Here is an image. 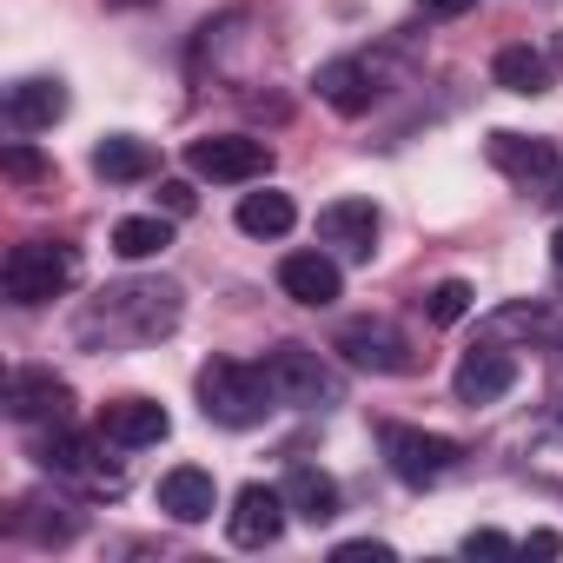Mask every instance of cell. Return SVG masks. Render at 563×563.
Segmentation results:
<instances>
[{
    "label": "cell",
    "mask_w": 563,
    "mask_h": 563,
    "mask_svg": "<svg viewBox=\"0 0 563 563\" xmlns=\"http://www.w3.org/2000/svg\"><path fill=\"white\" fill-rule=\"evenodd\" d=\"M477 0H418V14L424 21H457V14H471Z\"/></svg>",
    "instance_id": "cell-30"
},
{
    "label": "cell",
    "mask_w": 563,
    "mask_h": 563,
    "mask_svg": "<svg viewBox=\"0 0 563 563\" xmlns=\"http://www.w3.org/2000/svg\"><path fill=\"white\" fill-rule=\"evenodd\" d=\"M8 173H14V179H41L47 166H41V159H34L27 146H14V153H8Z\"/></svg>",
    "instance_id": "cell-31"
},
{
    "label": "cell",
    "mask_w": 563,
    "mask_h": 563,
    "mask_svg": "<svg viewBox=\"0 0 563 563\" xmlns=\"http://www.w3.org/2000/svg\"><path fill=\"white\" fill-rule=\"evenodd\" d=\"M424 319H431V325H457V319H471V286H464V278H444V286L424 292Z\"/></svg>",
    "instance_id": "cell-26"
},
{
    "label": "cell",
    "mask_w": 563,
    "mask_h": 563,
    "mask_svg": "<svg viewBox=\"0 0 563 563\" xmlns=\"http://www.w3.org/2000/svg\"><path fill=\"white\" fill-rule=\"evenodd\" d=\"M14 530L27 537V543H41V550H54V543H74L80 537V510L74 504H21L14 510Z\"/></svg>",
    "instance_id": "cell-21"
},
{
    "label": "cell",
    "mask_w": 563,
    "mask_h": 563,
    "mask_svg": "<svg viewBox=\"0 0 563 563\" xmlns=\"http://www.w3.org/2000/svg\"><path fill=\"white\" fill-rule=\"evenodd\" d=\"M510 385H517V358H510L504 345H490V339H484L477 352H464L457 372H451V391H457V405H471V411H477V405H497Z\"/></svg>",
    "instance_id": "cell-13"
},
{
    "label": "cell",
    "mask_w": 563,
    "mask_h": 563,
    "mask_svg": "<svg viewBox=\"0 0 563 563\" xmlns=\"http://www.w3.org/2000/svg\"><path fill=\"white\" fill-rule=\"evenodd\" d=\"M93 173L113 179V186H133V179H153V146L133 140V133H113L93 146Z\"/></svg>",
    "instance_id": "cell-20"
},
{
    "label": "cell",
    "mask_w": 563,
    "mask_h": 563,
    "mask_svg": "<svg viewBox=\"0 0 563 563\" xmlns=\"http://www.w3.org/2000/svg\"><path fill=\"white\" fill-rule=\"evenodd\" d=\"M378 444H385L391 477H398V484H411V490H424V484L451 477V471H457V457H464L451 438L418 431V424H378Z\"/></svg>",
    "instance_id": "cell-5"
},
{
    "label": "cell",
    "mask_w": 563,
    "mask_h": 563,
    "mask_svg": "<svg viewBox=\"0 0 563 563\" xmlns=\"http://www.w3.org/2000/svg\"><path fill=\"white\" fill-rule=\"evenodd\" d=\"M550 424H556V431H563V378H556V385H550Z\"/></svg>",
    "instance_id": "cell-33"
},
{
    "label": "cell",
    "mask_w": 563,
    "mask_h": 563,
    "mask_svg": "<svg viewBox=\"0 0 563 563\" xmlns=\"http://www.w3.org/2000/svg\"><path fill=\"white\" fill-rule=\"evenodd\" d=\"M186 159H192L199 179H219V186H252V179L272 173V146L252 140V133H206V140H192Z\"/></svg>",
    "instance_id": "cell-8"
},
{
    "label": "cell",
    "mask_w": 563,
    "mask_h": 563,
    "mask_svg": "<svg viewBox=\"0 0 563 563\" xmlns=\"http://www.w3.org/2000/svg\"><path fill=\"white\" fill-rule=\"evenodd\" d=\"M510 332H523V339H556V319H550L543 306H504V312L484 319V339H490V345L510 339Z\"/></svg>",
    "instance_id": "cell-25"
},
{
    "label": "cell",
    "mask_w": 563,
    "mask_h": 563,
    "mask_svg": "<svg viewBox=\"0 0 563 563\" xmlns=\"http://www.w3.org/2000/svg\"><path fill=\"white\" fill-rule=\"evenodd\" d=\"M319 245H325L332 258L365 265V258L378 252V206H372V199H332V206L319 212Z\"/></svg>",
    "instance_id": "cell-10"
},
{
    "label": "cell",
    "mask_w": 563,
    "mask_h": 563,
    "mask_svg": "<svg viewBox=\"0 0 563 563\" xmlns=\"http://www.w3.org/2000/svg\"><path fill=\"white\" fill-rule=\"evenodd\" d=\"M272 405H278V391H272L265 365L212 358V365L199 372V411H206L212 424H225V431H252V424H265Z\"/></svg>",
    "instance_id": "cell-2"
},
{
    "label": "cell",
    "mask_w": 563,
    "mask_h": 563,
    "mask_svg": "<svg viewBox=\"0 0 563 563\" xmlns=\"http://www.w3.org/2000/svg\"><path fill=\"white\" fill-rule=\"evenodd\" d=\"M286 490H265V484H245L239 497H232V517H225V530H232V543L239 550H265V543H278L286 537Z\"/></svg>",
    "instance_id": "cell-12"
},
{
    "label": "cell",
    "mask_w": 563,
    "mask_h": 563,
    "mask_svg": "<svg viewBox=\"0 0 563 563\" xmlns=\"http://www.w3.org/2000/svg\"><path fill=\"white\" fill-rule=\"evenodd\" d=\"M312 87H319V100H325L332 113L358 120V113H372V107L385 100V60H372V54H345V60H325Z\"/></svg>",
    "instance_id": "cell-9"
},
{
    "label": "cell",
    "mask_w": 563,
    "mask_h": 563,
    "mask_svg": "<svg viewBox=\"0 0 563 563\" xmlns=\"http://www.w3.org/2000/svg\"><path fill=\"white\" fill-rule=\"evenodd\" d=\"M550 258H556V272H563V225H556V239H550Z\"/></svg>",
    "instance_id": "cell-34"
},
{
    "label": "cell",
    "mask_w": 563,
    "mask_h": 563,
    "mask_svg": "<svg viewBox=\"0 0 563 563\" xmlns=\"http://www.w3.org/2000/svg\"><path fill=\"white\" fill-rule=\"evenodd\" d=\"M490 74H497L504 93H523V100L550 93V60H543L537 47H504V54L490 60Z\"/></svg>",
    "instance_id": "cell-23"
},
{
    "label": "cell",
    "mask_w": 563,
    "mask_h": 563,
    "mask_svg": "<svg viewBox=\"0 0 563 563\" xmlns=\"http://www.w3.org/2000/svg\"><path fill=\"white\" fill-rule=\"evenodd\" d=\"M113 8H140V0H113Z\"/></svg>",
    "instance_id": "cell-35"
},
{
    "label": "cell",
    "mask_w": 563,
    "mask_h": 563,
    "mask_svg": "<svg viewBox=\"0 0 563 563\" xmlns=\"http://www.w3.org/2000/svg\"><path fill=\"white\" fill-rule=\"evenodd\" d=\"M556 550H563L556 530H530V537H523V556H556Z\"/></svg>",
    "instance_id": "cell-32"
},
{
    "label": "cell",
    "mask_w": 563,
    "mask_h": 563,
    "mask_svg": "<svg viewBox=\"0 0 563 563\" xmlns=\"http://www.w3.org/2000/svg\"><path fill=\"white\" fill-rule=\"evenodd\" d=\"M332 352H339L345 365H358V372H378V378H398V372L418 365V358H411V339H405L391 319H345L339 339H332Z\"/></svg>",
    "instance_id": "cell-6"
},
{
    "label": "cell",
    "mask_w": 563,
    "mask_h": 563,
    "mask_svg": "<svg viewBox=\"0 0 563 563\" xmlns=\"http://www.w3.org/2000/svg\"><path fill=\"white\" fill-rule=\"evenodd\" d=\"M464 556H510V537L504 530H471L464 537Z\"/></svg>",
    "instance_id": "cell-28"
},
{
    "label": "cell",
    "mask_w": 563,
    "mask_h": 563,
    "mask_svg": "<svg viewBox=\"0 0 563 563\" xmlns=\"http://www.w3.org/2000/svg\"><path fill=\"white\" fill-rule=\"evenodd\" d=\"M159 510H166L173 523H206V517L219 510V484H212V471H199V464H173V471L159 477Z\"/></svg>",
    "instance_id": "cell-16"
},
{
    "label": "cell",
    "mask_w": 563,
    "mask_h": 563,
    "mask_svg": "<svg viewBox=\"0 0 563 563\" xmlns=\"http://www.w3.org/2000/svg\"><path fill=\"white\" fill-rule=\"evenodd\" d=\"M100 438L120 444V451H146V444H166V438H173V418H166V405H153V398H113V405L100 411Z\"/></svg>",
    "instance_id": "cell-15"
},
{
    "label": "cell",
    "mask_w": 563,
    "mask_h": 563,
    "mask_svg": "<svg viewBox=\"0 0 563 563\" xmlns=\"http://www.w3.org/2000/svg\"><path fill=\"white\" fill-rule=\"evenodd\" d=\"M292 219H299V206H292L286 192H272V186L239 199V232H252V239H286Z\"/></svg>",
    "instance_id": "cell-22"
},
{
    "label": "cell",
    "mask_w": 563,
    "mask_h": 563,
    "mask_svg": "<svg viewBox=\"0 0 563 563\" xmlns=\"http://www.w3.org/2000/svg\"><path fill=\"white\" fill-rule=\"evenodd\" d=\"M159 206H166L173 219H186V212H192V186H186V179H166V186H159Z\"/></svg>",
    "instance_id": "cell-29"
},
{
    "label": "cell",
    "mask_w": 563,
    "mask_h": 563,
    "mask_svg": "<svg viewBox=\"0 0 563 563\" xmlns=\"http://www.w3.org/2000/svg\"><path fill=\"white\" fill-rule=\"evenodd\" d=\"M332 556H339V563H391V543H372V537H352V543H339Z\"/></svg>",
    "instance_id": "cell-27"
},
{
    "label": "cell",
    "mask_w": 563,
    "mask_h": 563,
    "mask_svg": "<svg viewBox=\"0 0 563 563\" xmlns=\"http://www.w3.org/2000/svg\"><path fill=\"white\" fill-rule=\"evenodd\" d=\"M8 418L14 424H67L74 418V391L54 372L21 365V372H8Z\"/></svg>",
    "instance_id": "cell-11"
},
{
    "label": "cell",
    "mask_w": 563,
    "mask_h": 563,
    "mask_svg": "<svg viewBox=\"0 0 563 563\" xmlns=\"http://www.w3.org/2000/svg\"><path fill=\"white\" fill-rule=\"evenodd\" d=\"M100 444H107V438H100ZM100 444H93V438H80V431H74V418H67V424H41L34 457H41L54 477H67V484L120 490V471H107V464H100Z\"/></svg>",
    "instance_id": "cell-7"
},
{
    "label": "cell",
    "mask_w": 563,
    "mask_h": 563,
    "mask_svg": "<svg viewBox=\"0 0 563 563\" xmlns=\"http://www.w3.org/2000/svg\"><path fill=\"white\" fill-rule=\"evenodd\" d=\"M278 490H286V510H292L299 523H332V517H339V484H332L319 464H292Z\"/></svg>",
    "instance_id": "cell-19"
},
{
    "label": "cell",
    "mask_w": 563,
    "mask_h": 563,
    "mask_svg": "<svg viewBox=\"0 0 563 563\" xmlns=\"http://www.w3.org/2000/svg\"><path fill=\"white\" fill-rule=\"evenodd\" d=\"M339 286H345V272H339V258H332L325 245H312V252H286V258H278V292H286L292 306H332Z\"/></svg>",
    "instance_id": "cell-14"
},
{
    "label": "cell",
    "mask_w": 563,
    "mask_h": 563,
    "mask_svg": "<svg viewBox=\"0 0 563 563\" xmlns=\"http://www.w3.org/2000/svg\"><path fill=\"white\" fill-rule=\"evenodd\" d=\"M490 166L517 186H543L556 173V146L550 140H530V133H490Z\"/></svg>",
    "instance_id": "cell-18"
},
{
    "label": "cell",
    "mask_w": 563,
    "mask_h": 563,
    "mask_svg": "<svg viewBox=\"0 0 563 563\" xmlns=\"http://www.w3.org/2000/svg\"><path fill=\"white\" fill-rule=\"evenodd\" d=\"M265 378H272L278 405H292V411H332V405H345L339 365L319 358L312 345H272L265 352Z\"/></svg>",
    "instance_id": "cell-4"
},
{
    "label": "cell",
    "mask_w": 563,
    "mask_h": 563,
    "mask_svg": "<svg viewBox=\"0 0 563 563\" xmlns=\"http://www.w3.org/2000/svg\"><path fill=\"white\" fill-rule=\"evenodd\" d=\"M54 120H67V87L34 74V80H14L8 87V126L14 133H47Z\"/></svg>",
    "instance_id": "cell-17"
},
{
    "label": "cell",
    "mask_w": 563,
    "mask_h": 563,
    "mask_svg": "<svg viewBox=\"0 0 563 563\" xmlns=\"http://www.w3.org/2000/svg\"><path fill=\"white\" fill-rule=\"evenodd\" d=\"M186 319V292L173 278H120V286L93 292L74 312V345L80 352H140L173 339Z\"/></svg>",
    "instance_id": "cell-1"
},
{
    "label": "cell",
    "mask_w": 563,
    "mask_h": 563,
    "mask_svg": "<svg viewBox=\"0 0 563 563\" xmlns=\"http://www.w3.org/2000/svg\"><path fill=\"white\" fill-rule=\"evenodd\" d=\"M173 245V212H133L113 225V252L120 258H159Z\"/></svg>",
    "instance_id": "cell-24"
},
{
    "label": "cell",
    "mask_w": 563,
    "mask_h": 563,
    "mask_svg": "<svg viewBox=\"0 0 563 563\" xmlns=\"http://www.w3.org/2000/svg\"><path fill=\"white\" fill-rule=\"evenodd\" d=\"M80 278V245L67 239H27L8 252V265H0V286H8L14 306H47L60 299L67 286Z\"/></svg>",
    "instance_id": "cell-3"
}]
</instances>
